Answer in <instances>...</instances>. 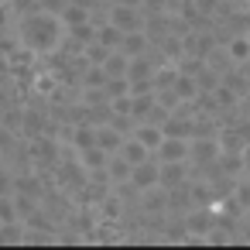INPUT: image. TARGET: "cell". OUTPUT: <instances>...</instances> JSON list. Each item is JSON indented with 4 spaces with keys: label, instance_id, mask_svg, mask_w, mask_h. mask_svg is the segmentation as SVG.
<instances>
[{
    "label": "cell",
    "instance_id": "obj_1",
    "mask_svg": "<svg viewBox=\"0 0 250 250\" xmlns=\"http://www.w3.org/2000/svg\"><path fill=\"white\" fill-rule=\"evenodd\" d=\"M59 18L55 14H28L24 21H21V45L24 48H31V52H45V48H52L55 42H59Z\"/></svg>",
    "mask_w": 250,
    "mask_h": 250
},
{
    "label": "cell",
    "instance_id": "obj_3",
    "mask_svg": "<svg viewBox=\"0 0 250 250\" xmlns=\"http://www.w3.org/2000/svg\"><path fill=\"white\" fill-rule=\"evenodd\" d=\"M7 192H14V171L7 165H0V195H7Z\"/></svg>",
    "mask_w": 250,
    "mask_h": 250
},
{
    "label": "cell",
    "instance_id": "obj_2",
    "mask_svg": "<svg viewBox=\"0 0 250 250\" xmlns=\"http://www.w3.org/2000/svg\"><path fill=\"white\" fill-rule=\"evenodd\" d=\"M14 219H21V216H18L14 192H7V195H0V223H14Z\"/></svg>",
    "mask_w": 250,
    "mask_h": 250
},
{
    "label": "cell",
    "instance_id": "obj_4",
    "mask_svg": "<svg viewBox=\"0 0 250 250\" xmlns=\"http://www.w3.org/2000/svg\"><path fill=\"white\" fill-rule=\"evenodd\" d=\"M0 165H4V151H0Z\"/></svg>",
    "mask_w": 250,
    "mask_h": 250
}]
</instances>
